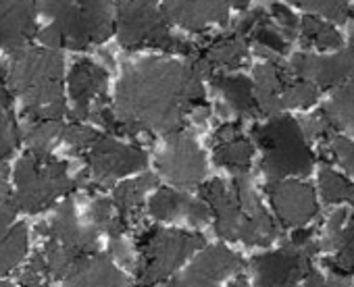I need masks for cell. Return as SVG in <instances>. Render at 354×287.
I'll return each instance as SVG.
<instances>
[{"label": "cell", "instance_id": "cell-1", "mask_svg": "<svg viewBox=\"0 0 354 287\" xmlns=\"http://www.w3.org/2000/svg\"><path fill=\"white\" fill-rule=\"evenodd\" d=\"M203 75H213L203 57H152L125 67L113 106L123 133H180L184 117L205 104Z\"/></svg>", "mask_w": 354, "mask_h": 287}, {"label": "cell", "instance_id": "cell-2", "mask_svg": "<svg viewBox=\"0 0 354 287\" xmlns=\"http://www.w3.org/2000/svg\"><path fill=\"white\" fill-rule=\"evenodd\" d=\"M9 83L34 121H61L67 112L63 98V59L57 50L24 48L13 55Z\"/></svg>", "mask_w": 354, "mask_h": 287}, {"label": "cell", "instance_id": "cell-3", "mask_svg": "<svg viewBox=\"0 0 354 287\" xmlns=\"http://www.w3.org/2000/svg\"><path fill=\"white\" fill-rule=\"evenodd\" d=\"M263 148L261 169L271 181H281L292 175H308L315 159L306 146L302 127L292 117H271L265 125L252 131Z\"/></svg>", "mask_w": 354, "mask_h": 287}, {"label": "cell", "instance_id": "cell-4", "mask_svg": "<svg viewBox=\"0 0 354 287\" xmlns=\"http://www.w3.org/2000/svg\"><path fill=\"white\" fill-rule=\"evenodd\" d=\"M38 9L63 34L71 50L100 44L113 32L111 0H38Z\"/></svg>", "mask_w": 354, "mask_h": 287}, {"label": "cell", "instance_id": "cell-5", "mask_svg": "<svg viewBox=\"0 0 354 287\" xmlns=\"http://www.w3.org/2000/svg\"><path fill=\"white\" fill-rule=\"evenodd\" d=\"M140 262H138V287H156L175 275L196 250L205 248L201 233H188L180 229L150 227L138 239Z\"/></svg>", "mask_w": 354, "mask_h": 287}, {"label": "cell", "instance_id": "cell-6", "mask_svg": "<svg viewBox=\"0 0 354 287\" xmlns=\"http://www.w3.org/2000/svg\"><path fill=\"white\" fill-rule=\"evenodd\" d=\"M15 204L24 212H40L67 196L77 181L69 179L67 165L53 159L48 152H28L15 167Z\"/></svg>", "mask_w": 354, "mask_h": 287}, {"label": "cell", "instance_id": "cell-7", "mask_svg": "<svg viewBox=\"0 0 354 287\" xmlns=\"http://www.w3.org/2000/svg\"><path fill=\"white\" fill-rule=\"evenodd\" d=\"M119 42L127 50L160 48L180 55H194V46L169 34L158 0H121L117 9Z\"/></svg>", "mask_w": 354, "mask_h": 287}, {"label": "cell", "instance_id": "cell-8", "mask_svg": "<svg viewBox=\"0 0 354 287\" xmlns=\"http://www.w3.org/2000/svg\"><path fill=\"white\" fill-rule=\"evenodd\" d=\"M319 246L315 241L306 246L288 244L281 250L259 254L250 266L254 273V287H296L310 275V260Z\"/></svg>", "mask_w": 354, "mask_h": 287}, {"label": "cell", "instance_id": "cell-9", "mask_svg": "<svg viewBox=\"0 0 354 287\" xmlns=\"http://www.w3.org/2000/svg\"><path fill=\"white\" fill-rule=\"evenodd\" d=\"M201 198L215 217V231L223 239H240L246 246H261V237L252 221L244 215L236 192L225 181L213 179L201 186Z\"/></svg>", "mask_w": 354, "mask_h": 287}, {"label": "cell", "instance_id": "cell-10", "mask_svg": "<svg viewBox=\"0 0 354 287\" xmlns=\"http://www.w3.org/2000/svg\"><path fill=\"white\" fill-rule=\"evenodd\" d=\"M160 175L175 188H194L207 175V161L192 135L180 131L167 137V146L156 159Z\"/></svg>", "mask_w": 354, "mask_h": 287}, {"label": "cell", "instance_id": "cell-11", "mask_svg": "<svg viewBox=\"0 0 354 287\" xmlns=\"http://www.w3.org/2000/svg\"><path fill=\"white\" fill-rule=\"evenodd\" d=\"M86 161L90 169V181L96 186H109L111 181L142 171L148 165L144 150L127 146L109 135H100L94 141V146L86 155Z\"/></svg>", "mask_w": 354, "mask_h": 287}, {"label": "cell", "instance_id": "cell-12", "mask_svg": "<svg viewBox=\"0 0 354 287\" xmlns=\"http://www.w3.org/2000/svg\"><path fill=\"white\" fill-rule=\"evenodd\" d=\"M40 231H44L48 239L59 241L77 260L94 256L98 250V229L92 223H80L73 200H65L55 217L46 225H40Z\"/></svg>", "mask_w": 354, "mask_h": 287}, {"label": "cell", "instance_id": "cell-13", "mask_svg": "<svg viewBox=\"0 0 354 287\" xmlns=\"http://www.w3.org/2000/svg\"><path fill=\"white\" fill-rule=\"evenodd\" d=\"M242 258L225 246L205 248L192 264L177 275L169 287H219L232 273L242 270Z\"/></svg>", "mask_w": 354, "mask_h": 287}, {"label": "cell", "instance_id": "cell-14", "mask_svg": "<svg viewBox=\"0 0 354 287\" xmlns=\"http://www.w3.org/2000/svg\"><path fill=\"white\" fill-rule=\"evenodd\" d=\"M267 196L273 204L277 219L286 227H304L319 212L315 190L302 181H271L267 184Z\"/></svg>", "mask_w": 354, "mask_h": 287}, {"label": "cell", "instance_id": "cell-15", "mask_svg": "<svg viewBox=\"0 0 354 287\" xmlns=\"http://www.w3.org/2000/svg\"><path fill=\"white\" fill-rule=\"evenodd\" d=\"M292 75L298 79H306L317 88H333L344 86L354 79V48L339 50L331 57L317 55H296L290 65Z\"/></svg>", "mask_w": 354, "mask_h": 287}, {"label": "cell", "instance_id": "cell-16", "mask_svg": "<svg viewBox=\"0 0 354 287\" xmlns=\"http://www.w3.org/2000/svg\"><path fill=\"white\" fill-rule=\"evenodd\" d=\"M69 92L75 102V119H90L98 104H106V71L92 61H80L69 73Z\"/></svg>", "mask_w": 354, "mask_h": 287}, {"label": "cell", "instance_id": "cell-17", "mask_svg": "<svg viewBox=\"0 0 354 287\" xmlns=\"http://www.w3.org/2000/svg\"><path fill=\"white\" fill-rule=\"evenodd\" d=\"M36 34L34 0H0V48L19 52Z\"/></svg>", "mask_w": 354, "mask_h": 287}, {"label": "cell", "instance_id": "cell-18", "mask_svg": "<svg viewBox=\"0 0 354 287\" xmlns=\"http://www.w3.org/2000/svg\"><path fill=\"white\" fill-rule=\"evenodd\" d=\"M162 13L175 26L201 32L209 23H227V0H162Z\"/></svg>", "mask_w": 354, "mask_h": 287}, {"label": "cell", "instance_id": "cell-19", "mask_svg": "<svg viewBox=\"0 0 354 287\" xmlns=\"http://www.w3.org/2000/svg\"><path fill=\"white\" fill-rule=\"evenodd\" d=\"M148 210L156 221H188L194 227L205 225L213 217L205 200H196L173 188L156 190V194L148 204Z\"/></svg>", "mask_w": 354, "mask_h": 287}, {"label": "cell", "instance_id": "cell-20", "mask_svg": "<svg viewBox=\"0 0 354 287\" xmlns=\"http://www.w3.org/2000/svg\"><path fill=\"white\" fill-rule=\"evenodd\" d=\"M17 210L15 198L0 204V275L15 268L28 250V227L24 223H11Z\"/></svg>", "mask_w": 354, "mask_h": 287}, {"label": "cell", "instance_id": "cell-21", "mask_svg": "<svg viewBox=\"0 0 354 287\" xmlns=\"http://www.w3.org/2000/svg\"><path fill=\"white\" fill-rule=\"evenodd\" d=\"M63 287H127V279L109 256L94 254L73 266Z\"/></svg>", "mask_w": 354, "mask_h": 287}, {"label": "cell", "instance_id": "cell-22", "mask_svg": "<svg viewBox=\"0 0 354 287\" xmlns=\"http://www.w3.org/2000/svg\"><path fill=\"white\" fill-rule=\"evenodd\" d=\"M290 75L292 71H286L277 61L254 69V98L263 115L277 117L281 112V96L286 86L292 81Z\"/></svg>", "mask_w": 354, "mask_h": 287}, {"label": "cell", "instance_id": "cell-23", "mask_svg": "<svg viewBox=\"0 0 354 287\" xmlns=\"http://www.w3.org/2000/svg\"><path fill=\"white\" fill-rule=\"evenodd\" d=\"M213 88L219 90L225 98V102L232 106L234 112L240 117H250L259 110L257 98H254V81L246 75H230V73H215L211 75Z\"/></svg>", "mask_w": 354, "mask_h": 287}, {"label": "cell", "instance_id": "cell-24", "mask_svg": "<svg viewBox=\"0 0 354 287\" xmlns=\"http://www.w3.org/2000/svg\"><path fill=\"white\" fill-rule=\"evenodd\" d=\"M248 55V40L246 36H240L238 32L227 36V38H219L215 40L201 57L207 61V65L213 67H221V69H234L238 67Z\"/></svg>", "mask_w": 354, "mask_h": 287}, {"label": "cell", "instance_id": "cell-25", "mask_svg": "<svg viewBox=\"0 0 354 287\" xmlns=\"http://www.w3.org/2000/svg\"><path fill=\"white\" fill-rule=\"evenodd\" d=\"M156 186V177L150 173H144L136 179H129L125 184H119L113 192V204L117 208V215L129 223V217L140 208L144 196Z\"/></svg>", "mask_w": 354, "mask_h": 287}, {"label": "cell", "instance_id": "cell-26", "mask_svg": "<svg viewBox=\"0 0 354 287\" xmlns=\"http://www.w3.org/2000/svg\"><path fill=\"white\" fill-rule=\"evenodd\" d=\"M250 161H252V144L244 135H238L230 141L215 144V163L232 169L236 175H246Z\"/></svg>", "mask_w": 354, "mask_h": 287}, {"label": "cell", "instance_id": "cell-27", "mask_svg": "<svg viewBox=\"0 0 354 287\" xmlns=\"http://www.w3.org/2000/svg\"><path fill=\"white\" fill-rule=\"evenodd\" d=\"M333 258H327L325 264L335 277H350L354 275V215L348 219L346 227L342 229L339 237L333 244Z\"/></svg>", "mask_w": 354, "mask_h": 287}, {"label": "cell", "instance_id": "cell-28", "mask_svg": "<svg viewBox=\"0 0 354 287\" xmlns=\"http://www.w3.org/2000/svg\"><path fill=\"white\" fill-rule=\"evenodd\" d=\"M323 112L329 117L333 127L354 133V79L337 88Z\"/></svg>", "mask_w": 354, "mask_h": 287}, {"label": "cell", "instance_id": "cell-29", "mask_svg": "<svg viewBox=\"0 0 354 287\" xmlns=\"http://www.w3.org/2000/svg\"><path fill=\"white\" fill-rule=\"evenodd\" d=\"M63 121H34L28 125L24 137L30 146V152H40L46 155L53 144L63 137Z\"/></svg>", "mask_w": 354, "mask_h": 287}, {"label": "cell", "instance_id": "cell-30", "mask_svg": "<svg viewBox=\"0 0 354 287\" xmlns=\"http://www.w3.org/2000/svg\"><path fill=\"white\" fill-rule=\"evenodd\" d=\"M19 131L13 121L11 96L5 88H0V163H3L17 146Z\"/></svg>", "mask_w": 354, "mask_h": 287}, {"label": "cell", "instance_id": "cell-31", "mask_svg": "<svg viewBox=\"0 0 354 287\" xmlns=\"http://www.w3.org/2000/svg\"><path fill=\"white\" fill-rule=\"evenodd\" d=\"M319 190H321V198L327 204L354 202V184H350L346 177L337 175L329 167H325L319 175Z\"/></svg>", "mask_w": 354, "mask_h": 287}, {"label": "cell", "instance_id": "cell-32", "mask_svg": "<svg viewBox=\"0 0 354 287\" xmlns=\"http://www.w3.org/2000/svg\"><path fill=\"white\" fill-rule=\"evenodd\" d=\"M300 28H302L304 40L319 46V48H339L342 46L339 34L329 23H325V21H321V19H317L313 15L304 17Z\"/></svg>", "mask_w": 354, "mask_h": 287}, {"label": "cell", "instance_id": "cell-33", "mask_svg": "<svg viewBox=\"0 0 354 287\" xmlns=\"http://www.w3.org/2000/svg\"><path fill=\"white\" fill-rule=\"evenodd\" d=\"M319 96V88L306 79H292L281 96V110L283 108H306L315 104Z\"/></svg>", "mask_w": 354, "mask_h": 287}, {"label": "cell", "instance_id": "cell-34", "mask_svg": "<svg viewBox=\"0 0 354 287\" xmlns=\"http://www.w3.org/2000/svg\"><path fill=\"white\" fill-rule=\"evenodd\" d=\"M294 5L310 11V13H319L331 21L344 23L348 19V0H292Z\"/></svg>", "mask_w": 354, "mask_h": 287}, {"label": "cell", "instance_id": "cell-35", "mask_svg": "<svg viewBox=\"0 0 354 287\" xmlns=\"http://www.w3.org/2000/svg\"><path fill=\"white\" fill-rule=\"evenodd\" d=\"M100 137V133H96L92 127L77 123H69L63 129V141L67 146H71L73 150H90L94 146V141Z\"/></svg>", "mask_w": 354, "mask_h": 287}, {"label": "cell", "instance_id": "cell-36", "mask_svg": "<svg viewBox=\"0 0 354 287\" xmlns=\"http://www.w3.org/2000/svg\"><path fill=\"white\" fill-rule=\"evenodd\" d=\"M252 40L263 48V52L283 55V52L288 50V42L281 38V34H277V32L269 26V19H265V21L252 32Z\"/></svg>", "mask_w": 354, "mask_h": 287}, {"label": "cell", "instance_id": "cell-37", "mask_svg": "<svg viewBox=\"0 0 354 287\" xmlns=\"http://www.w3.org/2000/svg\"><path fill=\"white\" fill-rule=\"evenodd\" d=\"M331 152L337 163L354 177V141L342 135H331Z\"/></svg>", "mask_w": 354, "mask_h": 287}, {"label": "cell", "instance_id": "cell-38", "mask_svg": "<svg viewBox=\"0 0 354 287\" xmlns=\"http://www.w3.org/2000/svg\"><path fill=\"white\" fill-rule=\"evenodd\" d=\"M90 217H92V225H94L98 231H106L109 225L113 223V219L117 217V208H115L113 200L98 198V200H94V204H92Z\"/></svg>", "mask_w": 354, "mask_h": 287}, {"label": "cell", "instance_id": "cell-39", "mask_svg": "<svg viewBox=\"0 0 354 287\" xmlns=\"http://www.w3.org/2000/svg\"><path fill=\"white\" fill-rule=\"evenodd\" d=\"M348 219H350V210L348 208H339L337 212L331 215V219L327 221V229H325V241H323L325 250H333V244L339 237L342 229L346 227Z\"/></svg>", "mask_w": 354, "mask_h": 287}, {"label": "cell", "instance_id": "cell-40", "mask_svg": "<svg viewBox=\"0 0 354 287\" xmlns=\"http://www.w3.org/2000/svg\"><path fill=\"white\" fill-rule=\"evenodd\" d=\"M271 13H273L275 21L281 26V30L288 34V38L292 40V38L296 36V30L300 28V23H298V19L294 17V13H292L290 9H286L283 5H273V7H271Z\"/></svg>", "mask_w": 354, "mask_h": 287}, {"label": "cell", "instance_id": "cell-41", "mask_svg": "<svg viewBox=\"0 0 354 287\" xmlns=\"http://www.w3.org/2000/svg\"><path fill=\"white\" fill-rule=\"evenodd\" d=\"M38 40L48 50H59L61 46H65V38H63V34L55 26H48V28L40 30L38 32Z\"/></svg>", "mask_w": 354, "mask_h": 287}, {"label": "cell", "instance_id": "cell-42", "mask_svg": "<svg viewBox=\"0 0 354 287\" xmlns=\"http://www.w3.org/2000/svg\"><path fill=\"white\" fill-rule=\"evenodd\" d=\"M304 287H348V283H346V279H342V277H331V279H327V277H323V275L310 270V275L304 279Z\"/></svg>", "mask_w": 354, "mask_h": 287}, {"label": "cell", "instance_id": "cell-43", "mask_svg": "<svg viewBox=\"0 0 354 287\" xmlns=\"http://www.w3.org/2000/svg\"><path fill=\"white\" fill-rule=\"evenodd\" d=\"M265 19H267V17H265V11H263V9H254L252 13H248V15L242 19V23H240V28H238V34H240V36L252 34Z\"/></svg>", "mask_w": 354, "mask_h": 287}, {"label": "cell", "instance_id": "cell-44", "mask_svg": "<svg viewBox=\"0 0 354 287\" xmlns=\"http://www.w3.org/2000/svg\"><path fill=\"white\" fill-rule=\"evenodd\" d=\"M240 135V125L238 123H225L217 129L215 133V144H221V141H230L234 137Z\"/></svg>", "mask_w": 354, "mask_h": 287}, {"label": "cell", "instance_id": "cell-45", "mask_svg": "<svg viewBox=\"0 0 354 287\" xmlns=\"http://www.w3.org/2000/svg\"><path fill=\"white\" fill-rule=\"evenodd\" d=\"M13 200L11 190H9V169L0 163V204Z\"/></svg>", "mask_w": 354, "mask_h": 287}, {"label": "cell", "instance_id": "cell-46", "mask_svg": "<svg viewBox=\"0 0 354 287\" xmlns=\"http://www.w3.org/2000/svg\"><path fill=\"white\" fill-rule=\"evenodd\" d=\"M111 254L115 256V258H119L121 262H129L131 260V256H129V248L123 244V239L119 237V239H111Z\"/></svg>", "mask_w": 354, "mask_h": 287}, {"label": "cell", "instance_id": "cell-47", "mask_svg": "<svg viewBox=\"0 0 354 287\" xmlns=\"http://www.w3.org/2000/svg\"><path fill=\"white\" fill-rule=\"evenodd\" d=\"M21 281H24V287H48L44 283V277H28V275H24Z\"/></svg>", "mask_w": 354, "mask_h": 287}, {"label": "cell", "instance_id": "cell-48", "mask_svg": "<svg viewBox=\"0 0 354 287\" xmlns=\"http://www.w3.org/2000/svg\"><path fill=\"white\" fill-rule=\"evenodd\" d=\"M230 287H248V281H246L244 277H240V279H236Z\"/></svg>", "mask_w": 354, "mask_h": 287}, {"label": "cell", "instance_id": "cell-49", "mask_svg": "<svg viewBox=\"0 0 354 287\" xmlns=\"http://www.w3.org/2000/svg\"><path fill=\"white\" fill-rule=\"evenodd\" d=\"M248 3H250V0H234V5H236L238 9H246Z\"/></svg>", "mask_w": 354, "mask_h": 287}, {"label": "cell", "instance_id": "cell-50", "mask_svg": "<svg viewBox=\"0 0 354 287\" xmlns=\"http://www.w3.org/2000/svg\"><path fill=\"white\" fill-rule=\"evenodd\" d=\"M3 75H9V69L3 63H0V77H3Z\"/></svg>", "mask_w": 354, "mask_h": 287}, {"label": "cell", "instance_id": "cell-51", "mask_svg": "<svg viewBox=\"0 0 354 287\" xmlns=\"http://www.w3.org/2000/svg\"><path fill=\"white\" fill-rule=\"evenodd\" d=\"M0 287H13L11 283H0Z\"/></svg>", "mask_w": 354, "mask_h": 287}, {"label": "cell", "instance_id": "cell-52", "mask_svg": "<svg viewBox=\"0 0 354 287\" xmlns=\"http://www.w3.org/2000/svg\"><path fill=\"white\" fill-rule=\"evenodd\" d=\"M350 38H352V42H354V28H352V32H350Z\"/></svg>", "mask_w": 354, "mask_h": 287}]
</instances>
